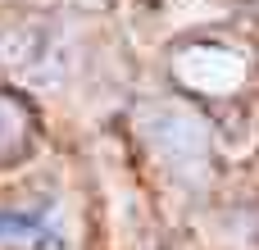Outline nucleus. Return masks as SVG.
<instances>
[{
  "label": "nucleus",
  "mask_w": 259,
  "mask_h": 250,
  "mask_svg": "<svg viewBox=\"0 0 259 250\" xmlns=\"http://www.w3.org/2000/svg\"><path fill=\"white\" fill-rule=\"evenodd\" d=\"M173 77L187 87V91H200V96H232L241 82H246V59L228 46H182L173 55Z\"/></svg>",
  "instance_id": "f03ea898"
},
{
  "label": "nucleus",
  "mask_w": 259,
  "mask_h": 250,
  "mask_svg": "<svg viewBox=\"0 0 259 250\" xmlns=\"http://www.w3.org/2000/svg\"><path fill=\"white\" fill-rule=\"evenodd\" d=\"M32 150V109L23 96L0 91V169L18 164Z\"/></svg>",
  "instance_id": "7ed1b4c3"
},
{
  "label": "nucleus",
  "mask_w": 259,
  "mask_h": 250,
  "mask_svg": "<svg viewBox=\"0 0 259 250\" xmlns=\"http://www.w3.org/2000/svg\"><path fill=\"white\" fill-rule=\"evenodd\" d=\"M146 141L155 150V159L182 178V182H200L209 173V132L205 123L182 109V105H159L146 114Z\"/></svg>",
  "instance_id": "f257e3e1"
}]
</instances>
